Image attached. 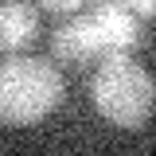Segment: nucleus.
<instances>
[{"label": "nucleus", "instance_id": "nucleus-5", "mask_svg": "<svg viewBox=\"0 0 156 156\" xmlns=\"http://www.w3.org/2000/svg\"><path fill=\"white\" fill-rule=\"evenodd\" d=\"M94 16H98V23H101L105 39H109V51H113V55H133L136 47L144 43V23H140V16L129 12L121 0L98 4Z\"/></svg>", "mask_w": 156, "mask_h": 156}, {"label": "nucleus", "instance_id": "nucleus-4", "mask_svg": "<svg viewBox=\"0 0 156 156\" xmlns=\"http://www.w3.org/2000/svg\"><path fill=\"white\" fill-rule=\"evenodd\" d=\"M39 35V8L31 0H0V55H20Z\"/></svg>", "mask_w": 156, "mask_h": 156}, {"label": "nucleus", "instance_id": "nucleus-6", "mask_svg": "<svg viewBox=\"0 0 156 156\" xmlns=\"http://www.w3.org/2000/svg\"><path fill=\"white\" fill-rule=\"evenodd\" d=\"M43 12H55V16H70V12H78L82 4H90V0H35Z\"/></svg>", "mask_w": 156, "mask_h": 156}, {"label": "nucleus", "instance_id": "nucleus-3", "mask_svg": "<svg viewBox=\"0 0 156 156\" xmlns=\"http://www.w3.org/2000/svg\"><path fill=\"white\" fill-rule=\"evenodd\" d=\"M105 55H113V51H109V39L94 12H70L51 31V58L62 66H90Z\"/></svg>", "mask_w": 156, "mask_h": 156}, {"label": "nucleus", "instance_id": "nucleus-2", "mask_svg": "<svg viewBox=\"0 0 156 156\" xmlns=\"http://www.w3.org/2000/svg\"><path fill=\"white\" fill-rule=\"evenodd\" d=\"M62 74L55 58L35 55H4L0 62V125H35L55 113L62 101Z\"/></svg>", "mask_w": 156, "mask_h": 156}, {"label": "nucleus", "instance_id": "nucleus-7", "mask_svg": "<svg viewBox=\"0 0 156 156\" xmlns=\"http://www.w3.org/2000/svg\"><path fill=\"white\" fill-rule=\"evenodd\" d=\"M129 12H136L140 20H156V0H121Z\"/></svg>", "mask_w": 156, "mask_h": 156}, {"label": "nucleus", "instance_id": "nucleus-1", "mask_svg": "<svg viewBox=\"0 0 156 156\" xmlns=\"http://www.w3.org/2000/svg\"><path fill=\"white\" fill-rule=\"evenodd\" d=\"M90 98L109 125L136 133L156 109V82L133 55H105L98 58V70L90 78Z\"/></svg>", "mask_w": 156, "mask_h": 156}]
</instances>
